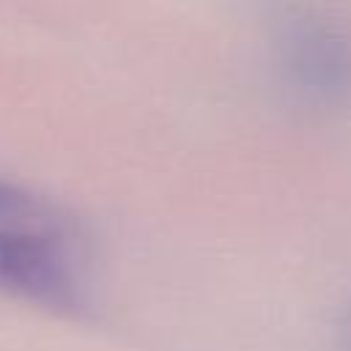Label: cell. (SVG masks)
Returning <instances> with one entry per match:
<instances>
[{"label":"cell","instance_id":"obj_1","mask_svg":"<svg viewBox=\"0 0 351 351\" xmlns=\"http://www.w3.org/2000/svg\"><path fill=\"white\" fill-rule=\"evenodd\" d=\"M93 244L55 197L0 176V296L77 318L93 304Z\"/></svg>","mask_w":351,"mask_h":351},{"label":"cell","instance_id":"obj_2","mask_svg":"<svg viewBox=\"0 0 351 351\" xmlns=\"http://www.w3.org/2000/svg\"><path fill=\"white\" fill-rule=\"evenodd\" d=\"M288 82L313 99H343L351 90V44L335 27L299 22L282 38Z\"/></svg>","mask_w":351,"mask_h":351},{"label":"cell","instance_id":"obj_3","mask_svg":"<svg viewBox=\"0 0 351 351\" xmlns=\"http://www.w3.org/2000/svg\"><path fill=\"white\" fill-rule=\"evenodd\" d=\"M343 348L351 351V310H348L346 318H343Z\"/></svg>","mask_w":351,"mask_h":351}]
</instances>
